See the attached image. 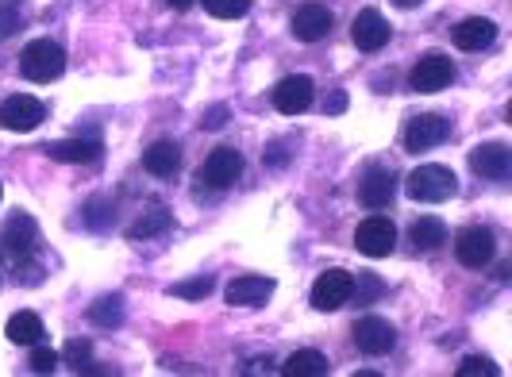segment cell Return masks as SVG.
Segmentation results:
<instances>
[{"label":"cell","mask_w":512,"mask_h":377,"mask_svg":"<svg viewBox=\"0 0 512 377\" xmlns=\"http://www.w3.org/2000/svg\"><path fill=\"white\" fill-rule=\"evenodd\" d=\"M455 189H459V177L451 174L447 166H420V170H412L409 181H405V193H409L412 201L420 204H439V201H451L455 197Z\"/></svg>","instance_id":"cell-1"},{"label":"cell","mask_w":512,"mask_h":377,"mask_svg":"<svg viewBox=\"0 0 512 377\" xmlns=\"http://www.w3.org/2000/svg\"><path fill=\"white\" fill-rule=\"evenodd\" d=\"M20 70L35 85H51L54 77H62V70H66V51L51 39H35L20 54Z\"/></svg>","instance_id":"cell-2"},{"label":"cell","mask_w":512,"mask_h":377,"mask_svg":"<svg viewBox=\"0 0 512 377\" xmlns=\"http://www.w3.org/2000/svg\"><path fill=\"white\" fill-rule=\"evenodd\" d=\"M451 81H455V62L439 51L424 54L409 74V85L416 93H439V89H447Z\"/></svg>","instance_id":"cell-3"},{"label":"cell","mask_w":512,"mask_h":377,"mask_svg":"<svg viewBox=\"0 0 512 377\" xmlns=\"http://www.w3.org/2000/svg\"><path fill=\"white\" fill-rule=\"evenodd\" d=\"M351 297H355V277L347 274V270H328V274L316 277V285H312V308H320V312H335Z\"/></svg>","instance_id":"cell-4"},{"label":"cell","mask_w":512,"mask_h":377,"mask_svg":"<svg viewBox=\"0 0 512 377\" xmlns=\"http://www.w3.org/2000/svg\"><path fill=\"white\" fill-rule=\"evenodd\" d=\"M239 177H243V154L231 151V147H220V151H212L205 158L197 181L208 185V189H231Z\"/></svg>","instance_id":"cell-5"},{"label":"cell","mask_w":512,"mask_h":377,"mask_svg":"<svg viewBox=\"0 0 512 377\" xmlns=\"http://www.w3.org/2000/svg\"><path fill=\"white\" fill-rule=\"evenodd\" d=\"M455 254H459L462 266L482 270V266L493 262V254H497V239H493L489 227H466V231H459V239H455Z\"/></svg>","instance_id":"cell-6"},{"label":"cell","mask_w":512,"mask_h":377,"mask_svg":"<svg viewBox=\"0 0 512 377\" xmlns=\"http://www.w3.org/2000/svg\"><path fill=\"white\" fill-rule=\"evenodd\" d=\"M447 135H451V120H447V116H436V112H428V116L409 120V127H405V147H409L412 154L432 151V147H439V143H447Z\"/></svg>","instance_id":"cell-7"},{"label":"cell","mask_w":512,"mask_h":377,"mask_svg":"<svg viewBox=\"0 0 512 377\" xmlns=\"http://www.w3.org/2000/svg\"><path fill=\"white\" fill-rule=\"evenodd\" d=\"M355 247L366 258H385V254H393V247H397V227L389 224L385 216H370L355 231Z\"/></svg>","instance_id":"cell-8"},{"label":"cell","mask_w":512,"mask_h":377,"mask_svg":"<svg viewBox=\"0 0 512 377\" xmlns=\"http://www.w3.org/2000/svg\"><path fill=\"white\" fill-rule=\"evenodd\" d=\"M43 120H47L43 101H35L27 93H16V97H8V101L0 104V124L8 127V131H35Z\"/></svg>","instance_id":"cell-9"},{"label":"cell","mask_w":512,"mask_h":377,"mask_svg":"<svg viewBox=\"0 0 512 377\" xmlns=\"http://www.w3.org/2000/svg\"><path fill=\"white\" fill-rule=\"evenodd\" d=\"M351 335H355V347H359L362 354H370V358L389 354L393 351V343H397V331H393V324L382 320V316H366V320H359Z\"/></svg>","instance_id":"cell-10"},{"label":"cell","mask_w":512,"mask_h":377,"mask_svg":"<svg viewBox=\"0 0 512 377\" xmlns=\"http://www.w3.org/2000/svg\"><path fill=\"white\" fill-rule=\"evenodd\" d=\"M0 243H4V251L16 254V262H24L35 254V243H39V227L35 220L27 216V212H16L8 224L0 227Z\"/></svg>","instance_id":"cell-11"},{"label":"cell","mask_w":512,"mask_h":377,"mask_svg":"<svg viewBox=\"0 0 512 377\" xmlns=\"http://www.w3.org/2000/svg\"><path fill=\"white\" fill-rule=\"evenodd\" d=\"M470 170L486 181H505L512 174V151L505 143H482L470 151Z\"/></svg>","instance_id":"cell-12"},{"label":"cell","mask_w":512,"mask_h":377,"mask_svg":"<svg viewBox=\"0 0 512 377\" xmlns=\"http://www.w3.org/2000/svg\"><path fill=\"white\" fill-rule=\"evenodd\" d=\"M312 93H316L312 77H305V74L285 77V81H278V89H274V108H278L282 116H301L308 104H312Z\"/></svg>","instance_id":"cell-13"},{"label":"cell","mask_w":512,"mask_h":377,"mask_svg":"<svg viewBox=\"0 0 512 377\" xmlns=\"http://www.w3.org/2000/svg\"><path fill=\"white\" fill-rule=\"evenodd\" d=\"M351 39H355V47L359 51H382L385 43H389V24H385V16L378 8H366L355 16V24H351Z\"/></svg>","instance_id":"cell-14"},{"label":"cell","mask_w":512,"mask_h":377,"mask_svg":"<svg viewBox=\"0 0 512 377\" xmlns=\"http://www.w3.org/2000/svg\"><path fill=\"white\" fill-rule=\"evenodd\" d=\"M332 12L324 8V4H305V8H297V16H293V35L301 39V43H320V39H328L332 35Z\"/></svg>","instance_id":"cell-15"},{"label":"cell","mask_w":512,"mask_h":377,"mask_svg":"<svg viewBox=\"0 0 512 377\" xmlns=\"http://www.w3.org/2000/svg\"><path fill=\"white\" fill-rule=\"evenodd\" d=\"M393 193H397V177H393V170H370V174L359 181V201L366 204L370 212L389 208Z\"/></svg>","instance_id":"cell-16"},{"label":"cell","mask_w":512,"mask_h":377,"mask_svg":"<svg viewBox=\"0 0 512 377\" xmlns=\"http://www.w3.org/2000/svg\"><path fill=\"white\" fill-rule=\"evenodd\" d=\"M270 293H274V281L270 277L243 274L228 285V304H235V308H258V304H266Z\"/></svg>","instance_id":"cell-17"},{"label":"cell","mask_w":512,"mask_h":377,"mask_svg":"<svg viewBox=\"0 0 512 377\" xmlns=\"http://www.w3.org/2000/svg\"><path fill=\"white\" fill-rule=\"evenodd\" d=\"M497 39V24L493 20H482V16H470L455 27V47L459 51H486Z\"/></svg>","instance_id":"cell-18"},{"label":"cell","mask_w":512,"mask_h":377,"mask_svg":"<svg viewBox=\"0 0 512 377\" xmlns=\"http://www.w3.org/2000/svg\"><path fill=\"white\" fill-rule=\"evenodd\" d=\"M43 151L51 154L54 162H97L101 158V139H62V143H51V147H43Z\"/></svg>","instance_id":"cell-19"},{"label":"cell","mask_w":512,"mask_h":377,"mask_svg":"<svg viewBox=\"0 0 512 377\" xmlns=\"http://www.w3.org/2000/svg\"><path fill=\"white\" fill-rule=\"evenodd\" d=\"M143 170L154 177H174L181 170V147L178 143H154L151 151H143Z\"/></svg>","instance_id":"cell-20"},{"label":"cell","mask_w":512,"mask_h":377,"mask_svg":"<svg viewBox=\"0 0 512 377\" xmlns=\"http://www.w3.org/2000/svg\"><path fill=\"white\" fill-rule=\"evenodd\" d=\"M409 239L416 251H439V247L447 243V227H443V220H436V216H420V220L409 227Z\"/></svg>","instance_id":"cell-21"},{"label":"cell","mask_w":512,"mask_h":377,"mask_svg":"<svg viewBox=\"0 0 512 377\" xmlns=\"http://www.w3.org/2000/svg\"><path fill=\"white\" fill-rule=\"evenodd\" d=\"M328 358L320 351H297V354H289L285 358V366H282V374L285 377H328Z\"/></svg>","instance_id":"cell-22"},{"label":"cell","mask_w":512,"mask_h":377,"mask_svg":"<svg viewBox=\"0 0 512 377\" xmlns=\"http://www.w3.org/2000/svg\"><path fill=\"white\" fill-rule=\"evenodd\" d=\"M8 339L20 343V347H35V343L43 339V320H39L35 312H16V316L8 320Z\"/></svg>","instance_id":"cell-23"},{"label":"cell","mask_w":512,"mask_h":377,"mask_svg":"<svg viewBox=\"0 0 512 377\" xmlns=\"http://www.w3.org/2000/svg\"><path fill=\"white\" fill-rule=\"evenodd\" d=\"M170 224H174V216H170L166 208H151V212H143V216L128 227V239H135V243H139V239H154V235H162Z\"/></svg>","instance_id":"cell-24"},{"label":"cell","mask_w":512,"mask_h":377,"mask_svg":"<svg viewBox=\"0 0 512 377\" xmlns=\"http://www.w3.org/2000/svg\"><path fill=\"white\" fill-rule=\"evenodd\" d=\"M89 320L97 327H120L124 324V297H101V301L89 308Z\"/></svg>","instance_id":"cell-25"},{"label":"cell","mask_w":512,"mask_h":377,"mask_svg":"<svg viewBox=\"0 0 512 377\" xmlns=\"http://www.w3.org/2000/svg\"><path fill=\"white\" fill-rule=\"evenodd\" d=\"M212 289H216V281H212L208 274H201V277H193V281H181V285H174L170 293H174V297H185V301H201V297H208Z\"/></svg>","instance_id":"cell-26"},{"label":"cell","mask_w":512,"mask_h":377,"mask_svg":"<svg viewBox=\"0 0 512 377\" xmlns=\"http://www.w3.org/2000/svg\"><path fill=\"white\" fill-rule=\"evenodd\" d=\"M205 8L216 20H239V16H247L251 0H205Z\"/></svg>","instance_id":"cell-27"},{"label":"cell","mask_w":512,"mask_h":377,"mask_svg":"<svg viewBox=\"0 0 512 377\" xmlns=\"http://www.w3.org/2000/svg\"><path fill=\"white\" fill-rule=\"evenodd\" d=\"M58 358H66L77 374H81V370L89 366V358H93V343H89V339H70V343L62 347V354H58Z\"/></svg>","instance_id":"cell-28"},{"label":"cell","mask_w":512,"mask_h":377,"mask_svg":"<svg viewBox=\"0 0 512 377\" xmlns=\"http://www.w3.org/2000/svg\"><path fill=\"white\" fill-rule=\"evenodd\" d=\"M459 377H497L501 370L489 362V358H462V366L455 370Z\"/></svg>","instance_id":"cell-29"},{"label":"cell","mask_w":512,"mask_h":377,"mask_svg":"<svg viewBox=\"0 0 512 377\" xmlns=\"http://www.w3.org/2000/svg\"><path fill=\"white\" fill-rule=\"evenodd\" d=\"M27 366H31L35 374H54V366H58V351L35 343V351H31V362H27Z\"/></svg>","instance_id":"cell-30"},{"label":"cell","mask_w":512,"mask_h":377,"mask_svg":"<svg viewBox=\"0 0 512 377\" xmlns=\"http://www.w3.org/2000/svg\"><path fill=\"white\" fill-rule=\"evenodd\" d=\"M355 293H359V304H370L382 297V281L374 274H359V285H355Z\"/></svg>","instance_id":"cell-31"},{"label":"cell","mask_w":512,"mask_h":377,"mask_svg":"<svg viewBox=\"0 0 512 377\" xmlns=\"http://www.w3.org/2000/svg\"><path fill=\"white\" fill-rule=\"evenodd\" d=\"M112 220V204L108 201H89L85 204V224L89 227H104Z\"/></svg>","instance_id":"cell-32"},{"label":"cell","mask_w":512,"mask_h":377,"mask_svg":"<svg viewBox=\"0 0 512 377\" xmlns=\"http://www.w3.org/2000/svg\"><path fill=\"white\" fill-rule=\"evenodd\" d=\"M16 27H20V12L12 4H0V39L16 35Z\"/></svg>","instance_id":"cell-33"},{"label":"cell","mask_w":512,"mask_h":377,"mask_svg":"<svg viewBox=\"0 0 512 377\" xmlns=\"http://www.w3.org/2000/svg\"><path fill=\"white\" fill-rule=\"evenodd\" d=\"M224 120H228V108L220 104V108H208L205 116H201V127H208V131H216V127H224Z\"/></svg>","instance_id":"cell-34"},{"label":"cell","mask_w":512,"mask_h":377,"mask_svg":"<svg viewBox=\"0 0 512 377\" xmlns=\"http://www.w3.org/2000/svg\"><path fill=\"white\" fill-rule=\"evenodd\" d=\"M166 4H170V8H174V12H185V8H193V4H197V0H166Z\"/></svg>","instance_id":"cell-35"},{"label":"cell","mask_w":512,"mask_h":377,"mask_svg":"<svg viewBox=\"0 0 512 377\" xmlns=\"http://www.w3.org/2000/svg\"><path fill=\"white\" fill-rule=\"evenodd\" d=\"M397 8H416V4H424V0H393Z\"/></svg>","instance_id":"cell-36"},{"label":"cell","mask_w":512,"mask_h":377,"mask_svg":"<svg viewBox=\"0 0 512 377\" xmlns=\"http://www.w3.org/2000/svg\"><path fill=\"white\" fill-rule=\"evenodd\" d=\"M0 193H4V189H0Z\"/></svg>","instance_id":"cell-37"}]
</instances>
